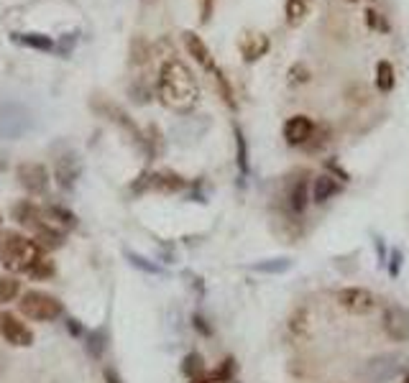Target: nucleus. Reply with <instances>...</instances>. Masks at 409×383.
<instances>
[{"label": "nucleus", "instance_id": "nucleus-3", "mask_svg": "<svg viewBox=\"0 0 409 383\" xmlns=\"http://www.w3.org/2000/svg\"><path fill=\"white\" fill-rule=\"evenodd\" d=\"M92 110L98 113V115H102L105 120H110V123H116L118 128H120V133L128 136V141L134 143L136 149L146 151V133H143L141 128L136 125V120L128 113H125L118 102L108 100V97H92Z\"/></svg>", "mask_w": 409, "mask_h": 383}, {"label": "nucleus", "instance_id": "nucleus-35", "mask_svg": "<svg viewBox=\"0 0 409 383\" xmlns=\"http://www.w3.org/2000/svg\"><path fill=\"white\" fill-rule=\"evenodd\" d=\"M401 263H404V253H401L399 248H394L392 253H389V259H386V271H389L392 279H399Z\"/></svg>", "mask_w": 409, "mask_h": 383}, {"label": "nucleus", "instance_id": "nucleus-6", "mask_svg": "<svg viewBox=\"0 0 409 383\" xmlns=\"http://www.w3.org/2000/svg\"><path fill=\"white\" fill-rule=\"evenodd\" d=\"M34 125V118L21 102H6L0 108V141H18Z\"/></svg>", "mask_w": 409, "mask_h": 383}, {"label": "nucleus", "instance_id": "nucleus-30", "mask_svg": "<svg viewBox=\"0 0 409 383\" xmlns=\"http://www.w3.org/2000/svg\"><path fill=\"white\" fill-rule=\"evenodd\" d=\"M54 274H57V268H54V261H49L46 256L36 259L34 266L28 268V276H31V279H36V281H46V279H51Z\"/></svg>", "mask_w": 409, "mask_h": 383}, {"label": "nucleus", "instance_id": "nucleus-48", "mask_svg": "<svg viewBox=\"0 0 409 383\" xmlns=\"http://www.w3.org/2000/svg\"><path fill=\"white\" fill-rule=\"evenodd\" d=\"M0 223H3V215H0Z\"/></svg>", "mask_w": 409, "mask_h": 383}, {"label": "nucleus", "instance_id": "nucleus-14", "mask_svg": "<svg viewBox=\"0 0 409 383\" xmlns=\"http://www.w3.org/2000/svg\"><path fill=\"white\" fill-rule=\"evenodd\" d=\"M184 39V46H187V51H190V57L200 64L205 72H215V59H212V51L208 49V44L202 41L200 36L194 34V31H184L182 34Z\"/></svg>", "mask_w": 409, "mask_h": 383}, {"label": "nucleus", "instance_id": "nucleus-33", "mask_svg": "<svg viewBox=\"0 0 409 383\" xmlns=\"http://www.w3.org/2000/svg\"><path fill=\"white\" fill-rule=\"evenodd\" d=\"M149 59H151L149 44L143 41L141 36H136L134 41H131V62H134V64H146Z\"/></svg>", "mask_w": 409, "mask_h": 383}, {"label": "nucleus", "instance_id": "nucleus-26", "mask_svg": "<svg viewBox=\"0 0 409 383\" xmlns=\"http://www.w3.org/2000/svg\"><path fill=\"white\" fill-rule=\"evenodd\" d=\"M394 84H397V72H394L392 62L381 59V62L376 64V87L381 92H392Z\"/></svg>", "mask_w": 409, "mask_h": 383}, {"label": "nucleus", "instance_id": "nucleus-4", "mask_svg": "<svg viewBox=\"0 0 409 383\" xmlns=\"http://www.w3.org/2000/svg\"><path fill=\"white\" fill-rule=\"evenodd\" d=\"M18 309H21L28 319H34V322H54V319H59V317L64 315L62 301L46 292H39V289L26 292L24 297H21V301H18Z\"/></svg>", "mask_w": 409, "mask_h": 383}, {"label": "nucleus", "instance_id": "nucleus-25", "mask_svg": "<svg viewBox=\"0 0 409 383\" xmlns=\"http://www.w3.org/2000/svg\"><path fill=\"white\" fill-rule=\"evenodd\" d=\"M330 138H333V133H330V125L327 123H315V131H312V136H309V141L302 146L305 151H309V153H318V151H322L330 143Z\"/></svg>", "mask_w": 409, "mask_h": 383}, {"label": "nucleus", "instance_id": "nucleus-36", "mask_svg": "<svg viewBox=\"0 0 409 383\" xmlns=\"http://www.w3.org/2000/svg\"><path fill=\"white\" fill-rule=\"evenodd\" d=\"M75 44H77V31H72V34H64V39H62V41H59L54 49H57L62 57H67V54H72Z\"/></svg>", "mask_w": 409, "mask_h": 383}, {"label": "nucleus", "instance_id": "nucleus-17", "mask_svg": "<svg viewBox=\"0 0 409 383\" xmlns=\"http://www.w3.org/2000/svg\"><path fill=\"white\" fill-rule=\"evenodd\" d=\"M149 189L154 192H161V194H176V192H184L187 189V179L179 176L176 171H154L149 174Z\"/></svg>", "mask_w": 409, "mask_h": 383}, {"label": "nucleus", "instance_id": "nucleus-10", "mask_svg": "<svg viewBox=\"0 0 409 383\" xmlns=\"http://www.w3.org/2000/svg\"><path fill=\"white\" fill-rule=\"evenodd\" d=\"M54 176H57V184L62 187V189H75L77 179L82 176V158L77 156L75 151L62 153V156L57 158Z\"/></svg>", "mask_w": 409, "mask_h": 383}, {"label": "nucleus", "instance_id": "nucleus-21", "mask_svg": "<svg viewBox=\"0 0 409 383\" xmlns=\"http://www.w3.org/2000/svg\"><path fill=\"white\" fill-rule=\"evenodd\" d=\"M235 375V360L233 358H226L220 366L215 368V371H205L202 375H197V378H192L190 383H230Z\"/></svg>", "mask_w": 409, "mask_h": 383}, {"label": "nucleus", "instance_id": "nucleus-19", "mask_svg": "<svg viewBox=\"0 0 409 383\" xmlns=\"http://www.w3.org/2000/svg\"><path fill=\"white\" fill-rule=\"evenodd\" d=\"M34 241H36V245L42 248V253H49V250L62 248L67 238H64V230H59V227H54V225H49V223H46L44 227H39V230H36Z\"/></svg>", "mask_w": 409, "mask_h": 383}, {"label": "nucleus", "instance_id": "nucleus-7", "mask_svg": "<svg viewBox=\"0 0 409 383\" xmlns=\"http://www.w3.org/2000/svg\"><path fill=\"white\" fill-rule=\"evenodd\" d=\"M335 301L340 304L345 312L351 315H371L379 304V299L374 297V292H368L363 286H345L335 294Z\"/></svg>", "mask_w": 409, "mask_h": 383}, {"label": "nucleus", "instance_id": "nucleus-12", "mask_svg": "<svg viewBox=\"0 0 409 383\" xmlns=\"http://www.w3.org/2000/svg\"><path fill=\"white\" fill-rule=\"evenodd\" d=\"M0 335H3L6 342H10L13 348H28V345H34V333H31L24 322H18L16 317H10V315H3Z\"/></svg>", "mask_w": 409, "mask_h": 383}, {"label": "nucleus", "instance_id": "nucleus-15", "mask_svg": "<svg viewBox=\"0 0 409 383\" xmlns=\"http://www.w3.org/2000/svg\"><path fill=\"white\" fill-rule=\"evenodd\" d=\"M238 49H241L243 62H259L264 54L269 51V36H264L261 31H246L238 41Z\"/></svg>", "mask_w": 409, "mask_h": 383}, {"label": "nucleus", "instance_id": "nucleus-37", "mask_svg": "<svg viewBox=\"0 0 409 383\" xmlns=\"http://www.w3.org/2000/svg\"><path fill=\"white\" fill-rule=\"evenodd\" d=\"M309 80V69L305 67V64H294L292 69H289V82L297 84V82H307Z\"/></svg>", "mask_w": 409, "mask_h": 383}, {"label": "nucleus", "instance_id": "nucleus-13", "mask_svg": "<svg viewBox=\"0 0 409 383\" xmlns=\"http://www.w3.org/2000/svg\"><path fill=\"white\" fill-rule=\"evenodd\" d=\"M315 131V120L309 115H292L284 123V141L289 146H305Z\"/></svg>", "mask_w": 409, "mask_h": 383}, {"label": "nucleus", "instance_id": "nucleus-34", "mask_svg": "<svg viewBox=\"0 0 409 383\" xmlns=\"http://www.w3.org/2000/svg\"><path fill=\"white\" fill-rule=\"evenodd\" d=\"M212 77H215V82H217V90H220V97H223V102H226L228 108H235V100H233V90H230V84H228L226 75L220 72V69H215L212 72Z\"/></svg>", "mask_w": 409, "mask_h": 383}, {"label": "nucleus", "instance_id": "nucleus-1", "mask_svg": "<svg viewBox=\"0 0 409 383\" xmlns=\"http://www.w3.org/2000/svg\"><path fill=\"white\" fill-rule=\"evenodd\" d=\"M156 90H159V100L164 102V108L174 110L179 115L192 113L200 102V84L182 59L169 57L161 64Z\"/></svg>", "mask_w": 409, "mask_h": 383}, {"label": "nucleus", "instance_id": "nucleus-29", "mask_svg": "<svg viewBox=\"0 0 409 383\" xmlns=\"http://www.w3.org/2000/svg\"><path fill=\"white\" fill-rule=\"evenodd\" d=\"M125 259H128V263L134 268H138V271H143V274H151V276H161L164 274V268L159 266V263H154V261L143 259V256H138V253H134V250H125Z\"/></svg>", "mask_w": 409, "mask_h": 383}, {"label": "nucleus", "instance_id": "nucleus-32", "mask_svg": "<svg viewBox=\"0 0 409 383\" xmlns=\"http://www.w3.org/2000/svg\"><path fill=\"white\" fill-rule=\"evenodd\" d=\"M21 294V283L13 276H0V304L13 301Z\"/></svg>", "mask_w": 409, "mask_h": 383}, {"label": "nucleus", "instance_id": "nucleus-49", "mask_svg": "<svg viewBox=\"0 0 409 383\" xmlns=\"http://www.w3.org/2000/svg\"><path fill=\"white\" fill-rule=\"evenodd\" d=\"M351 3H353V0H351Z\"/></svg>", "mask_w": 409, "mask_h": 383}, {"label": "nucleus", "instance_id": "nucleus-28", "mask_svg": "<svg viewBox=\"0 0 409 383\" xmlns=\"http://www.w3.org/2000/svg\"><path fill=\"white\" fill-rule=\"evenodd\" d=\"M312 0H287V24L300 26L309 13Z\"/></svg>", "mask_w": 409, "mask_h": 383}, {"label": "nucleus", "instance_id": "nucleus-8", "mask_svg": "<svg viewBox=\"0 0 409 383\" xmlns=\"http://www.w3.org/2000/svg\"><path fill=\"white\" fill-rule=\"evenodd\" d=\"M381 327H384L389 340L409 342V309H404L401 304H386Z\"/></svg>", "mask_w": 409, "mask_h": 383}, {"label": "nucleus", "instance_id": "nucleus-38", "mask_svg": "<svg viewBox=\"0 0 409 383\" xmlns=\"http://www.w3.org/2000/svg\"><path fill=\"white\" fill-rule=\"evenodd\" d=\"M366 21H368V26H371L374 31H389V26H386V21H384L381 16H379L376 10H371V8L366 10Z\"/></svg>", "mask_w": 409, "mask_h": 383}, {"label": "nucleus", "instance_id": "nucleus-24", "mask_svg": "<svg viewBox=\"0 0 409 383\" xmlns=\"http://www.w3.org/2000/svg\"><path fill=\"white\" fill-rule=\"evenodd\" d=\"M292 268V259H269V261H259V263H251V271H256V274H269V276H279V274H287Z\"/></svg>", "mask_w": 409, "mask_h": 383}, {"label": "nucleus", "instance_id": "nucleus-22", "mask_svg": "<svg viewBox=\"0 0 409 383\" xmlns=\"http://www.w3.org/2000/svg\"><path fill=\"white\" fill-rule=\"evenodd\" d=\"M10 39L16 44H21V46H26V49H36V51H51L57 46L54 39L46 34H10Z\"/></svg>", "mask_w": 409, "mask_h": 383}, {"label": "nucleus", "instance_id": "nucleus-11", "mask_svg": "<svg viewBox=\"0 0 409 383\" xmlns=\"http://www.w3.org/2000/svg\"><path fill=\"white\" fill-rule=\"evenodd\" d=\"M10 215H13V220H16L18 225L24 227H31V230H39V227L46 225V217H44V207H39V205H34L31 200H21L13 205V209H10Z\"/></svg>", "mask_w": 409, "mask_h": 383}, {"label": "nucleus", "instance_id": "nucleus-40", "mask_svg": "<svg viewBox=\"0 0 409 383\" xmlns=\"http://www.w3.org/2000/svg\"><path fill=\"white\" fill-rule=\"evenodd\" d=\"M192 327L202 335V337H210V335H212V327L208 325V319H205L202 315H192Z\"/></svg>", "mask_w": 409, "mask_h": 383}, {"label": "nucleus", "instance_id": "nucleus-42", "mask_svg": "<svg viewBox=\"0 0 409 383\" xmlns=\"http://www.w3.org/2000/svg\"><path fill=\"white\" fill-rule=\"evenodd\" d=\"M327 169H330V171H335V174L340 176L343 182H351V174H348V171H345V169H343V167H338L335 161H327Z\"/></svg>", "mask_w": 409, "mask_h": 383}, {"label": "nucleus", "instance_id": "nucleus-5", "mask_svg": "<svg viewBox=\"0 0 409 383\" xmlns=\"http://www.w3.org/2000/svg\"><path fill=\"white\" fill-rule=\"evenodd\" d=\"M404 368H407L404 355L381 353V355H374V358L366 360V366L361 368V375L366 378V383H389L394 378H399Z\"/></svg>", "mask_w": 409, "mask_h": 383}, {"label": "nucleus", "instance_id": "nucleus-31", "mask_svg": "<svg viewBox=\"0 0 409 383\" xmlns=\"http://www.w3.org/2000/svg\"><path fill=\"white\" fill-rule=\"evenodd\" d=\"M182 373L192 381V378H197V375L205 373V360H202L200 353H190V355H184L182 360Z\"/></svg>", "mask_w": 409, "mask_h": 383}, {"label": "nucleus", "instance_id": "nucleus-39", "mask_svg": "<svg viewBox=\"0 0 409 383\" xmlns=\"http://www.w3.org/2000/svg\"><path fill=\"white\" fill-rule=\"evenodd\" d=\"M374 248H376V261H379V266H386V259H389V253H386L384 238L374 235Z\"/></svg>", "mask_w": 409, "mask_h": 383}, {"label": "nucleus", "instance_id": "nucleus-2", "mask_svg": "<svg viewBox=\"0 0 409 383\" xmlns=\"http://www.w3.org/2000/svg\"><path fill=\"white\" fill-rule=\"evenodd\" d=\"M42 256L44 253L36 245V241H28L26 235L13 233V230L0 233V263L13 274H28L34 261Z\"/></svg>", "mask_w": 409, "mask_h": 383}, {"label": "nucleus", "instance_id": "nucleus-18", "mask_svg": "<svg viewBox=\"0 0 409 383\" xmlns=\"http://www.w3.org/2000/svg\"><path fill=\"white\" fill-rule=\"evenodd\" d=\"M309 189H312L309 192V200L315 202V205H325V202H330L340 192V182L330 174H320L315 176V182H312Z\"/></svg>", "mask_w": 409, "mask_h": 383}, {"label": "nucleus", "instance_id": "nucleus-46", "mask_svg": "<svg viewBox=\"0 0 409 383\" xmlns=\"http://www.w3.org/2000/svg\"><path fill=\"white\" fill-rule=\"evenodd\" d=\"M401 383H409V373H407V375H404V381H401Z\"/></svg>", "mask_w": 409, "mask_h": 383}, {"label": "nucleus", "instance_id": "nucleus-45", "mask_svg": "<svg viewBox=\"0 0 409 383\" xmlns=\"http://www.w3.org/2000/svg\"><path fill=\"white\" fill-rule=\"evenodd\" d=\"M6 167H8V158H6V156H0V171H3V169H6Z\"/></svg>", "mask_w": 409, "mask_h": 383}, {"label": "nucleus", "instance_id": "nucleus-23", "mask_svg": "<svg viewBox=\"0 0 409 383\" xmlns=\"http://www.w3.org/2000/svg\"><path fill=\"white\" fill-rule=\"evenodd\" d=\"M84 348H87V353H90L92 358H102V353H105V348H108V330L105 327H95V330H90V333L84 335Z\"/></svg>", "mask_w": 409, "mask_h": 383}, {"label": "nucleus", "instance_id": "nucleus-41", "mask_svg": "<svg viewBox=\"0 0 409 383\" xmlns=\"http://www.w3.org/2000/svg\"><path fill=\"white\" fill-rule=\"evenodd\" d=\"M200 3V24H208L212 18V0H197Z\"/></svg>", "mask_w": 409, "mask_h": 383}, {"label": "nucleus", "instance_id": "nucleus-9", "mask_svg": "<svg viewBox=\"0 0 409 383\" xmlns=\"http://www.w3.org/2000/svg\"><path fill=\"white\" fill-rule=\"evenodd\" d=\"M16 179H18V184H21L26 192H31V194H44L46 187H49L46 167L39 164V161H24V164H18Z\"/></svg>", "mask_w": 409, "mask_h": 383}, {"label": "nucleus", "instance_id": "nucleus-44", "mask_svg": "<svg viewBox=\"0 0 409 383\" xmlns=\"http://www.w3.org/2000/svg\"><path fill=\"white\" fill-rule=\"evenodd\" d=\"M67 327H69V333L72 335H82V327L77 325V319H67Z\"/></svg>", "mask_w": 409, "mask_h": 383}, {"label": "nucleus", "instance_id": "nucleus-20", "mask_svg": "<svg viewBox=\"0 0 409 383\" xmlns=\"http://www.w3.org/2000/svg\"><path fill=\"white\" fill-rule=\"evenodd\" d=\"M44 217H46V223H54L59 230H75L77 227V215L72 209L62 207V205H46L44 207Z\"/></svg>", "mask_w": 409, "mask_h": 383}, {"label": "nucleus", "instance_id": "nucleus-27", "mask_svg": "<svg viewBox=\"0 0 409 383\" xmlns=\"http://www.w3.org/2000/svg\"><path fill=\"white\" fill-rule=\"evenodd\" d=\"M235 164H238V171H241V176H248L251 167H248V143H246V136H243V131L235 125Z\"/></svg>", "mask_w": 409, "mask_h": 383}, {"label": "nucleus", "instance_id": "nucleus-43", "mask_svg": "<svg viewBox=\"0 0 409 383\" xmlns=\"http://www.w3.org/2000/svg\"><path fill=\"white\" fill-rule=\"evenodd\" d=\"M105 381H108V383H123V381H120V375H118L113 368H105Z\"/></svg>", "mask_w": 409, "mask_h": 383}, {"label": "nucleus", "instance_id": "nucleus-16", "mask_svg": "<svg viewBox=\"0 0 409 383\" xmlns=\"http://www.w3.org/2000/svg\"><path fill=\"white\" fill-rule=\"evenodd\" d=\"M309 205V182H307V171H302L300 179H294L289 184L287 192V207L292 215H305V209Z\"/></svg>", "mask_w": 409, "mask_h": 383}, {"label": "nucleus", "instance_id": "nucleus-47", "mask_svg": "<svg viewBox=\"0 0 409 383\" xmlns=\"http://www.w3.org/2000/svg\"><path fill=\"white\" fill-rule=\"evenodd\" d=\"M0 325H3V315H0Z\"/></svg>", "mask_w": 409, "mask_h": 383}]
</instances>
